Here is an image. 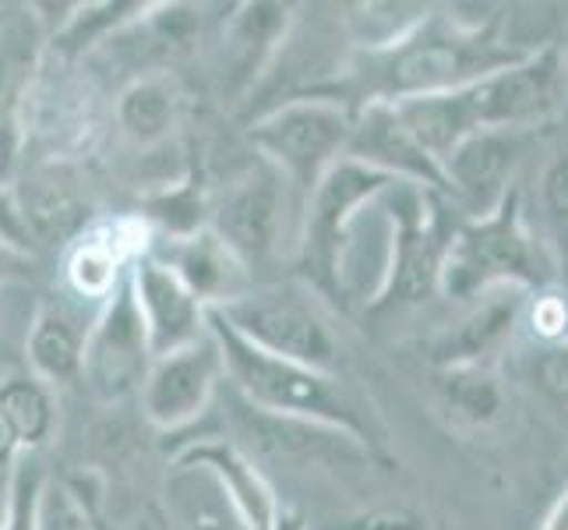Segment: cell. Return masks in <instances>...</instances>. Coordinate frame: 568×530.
I'll use <instances>...</instances> for the list:
<instances>
[{
	"label": "cell",
	"instance_id": "6da1fadb",
	"mask_svg": "<svg viewBox=\"0 0 568 530\" xmlns=\"http://www.w3.org/2000/svg\"><path fill=\"white\" fill-rule=\"evenodd\" d=\"M537 47L508 43L487 18H463L448 8H430L424 22L399 43L371 53H349L343 64L346 89L354 92L349 110L367 103H399L414 96L456 92L501 68L519 64Z\"/></svg>",
	"mask_w": 568,
	"mask_h": 530
},
{
	"label": "cell",
	"instance_id": "7a4b0ae2",
	"mask_svg": "<svg viewBox=\"0 0 568 530\" xmlns=\"http://www.w3.org/2000/svg\"><path fill=\"white\" fill-rule=\"evenodd\" d=\"M209 332L215 347H220L226 389L237 392L247 407L262 410V414L343 431V436L357 439L364 449L382 457V431L375 418H371V410L364 407V400L339 379V371H318L286 358H272V353L241 340L212 311H209Z\"/></svg>",
	"mask_w": 568,
	"mask_h": 530
},
{
	"label": "cell",
	"instance_id": "3957f363",
	"mask_svg": "<svg viewBox=\"0 0 568 530\" xmlns=\"http://www.w3.org/2000/svg\"><path fill=\"white\" fill-rule=\"evenodd\" d=\"M551 283H561V269L537 227L526 220L519 188L487 216L459 220L442 269V298L469 304L495 290L534 293Z\"/></svg>",
	"mask_w": 568,
	"mask_h": 530
},
{
	"label": "cell",
	"instance_id": "277c9868",
	"mask_svg": "<svg viewBox=\"0 0 568 530\" xmlns=\"http://www.w3.org/2000/svg\"><path fill=\"white\" fill-rule=\"evenodd\" d=\"M385 209L392 220V248L385 283L371 311L417 308L442 293L445 254L463 216L442 191L406 181L385 191Z\"/></svg>",
	"mask_w": 568,
	"mask_h": 530
},
{
	"label": "cell",
	"instance_id": "5b68a950",
	"mask_svg": "<svg viewBox=\"0 0 568 530\" xmlns=\"http://www.w3.org/2000/svg\"><path fill=\"white\" fill-rule=\"evenodd\" d=\"M354 131V110L328 96H301L268 107L251 121L247 139L254 156L286 177V184L307 202L322 177L336 167Z\"/></svg>",
	"mask_w": 568,
	"mask_h": 530
},
{
	"label": "cell",
	"instance_id": "8992f818",
	"mask_svg": "<svg viewBox=\"0 0 568 530\" xmlns=\"http://www.w3.org/2000/svg\"><path fill=\"white\" fill-rule=\"evenodd\" d=\"M392 184H399L396 177L343 156V160L322 177L318 188L307 194L301 223H297L301 230H297L293 259H297V272L304 277V283L315 290L318 298L336 304V262H339V248L346 241V230L371 202H378Z\"/></svg>",
	"mask_w": 568,
	"mask_h": 530
},
{
	"label": "cell",
	"instance_id": "52a82bcc",
	"mask_svg": "<svg viewBox=\"0 0 568 530\" xmlns=\"http://www.w3.org/2000/svg\"><path fill=\"white\" fill-rule=\"evenodd\" d=\"M241 340L272 358H286L318 371H339V343L318 304L293 287H251L237 301L215 308Z\"/></svg>",
	"mask_w": 568,
	"mask_h": 530
},
{
	"label": "cell",
	"instance_id": "ba28073f",
	"mask_svg": "<svg viewBox=\"0 0 568 530\" xmlns=\"http://www.w3.org/2000/svg\"><path fill=\"white\" fill-rule=\"evenodd\" d=\"M297 202L301 194L286 184L280 170H272L265 160H254L220 191V199L209 202V230L237 254L254 277V269L280 259L290 212Z\"/></svg>",
	"mask_w": 568,
	"mask_h": 530
},
{
	"label": "cell",
	"instance_id": "9c48e42d",
	"mask_svg": "<svg viewBox=\"0 0 568 530\" xmlns=\"http://www.w3.org/2000/svg\"><path fill=\"white\" fill-rule=\"evenodd\" d=\"M469 121L477 131H537L565 110L568 82L561 68V47L540 43L519 64L463 89Z\"/></svg>",
	"mask_w": 568,
	"mask_h": 530
},
{
	"label": "cell",
	"instance_id": "30bf717a",
	"mask_svg": "<svg viewBox=\"0 0 568 530\" xmlns=\"http://www.w3.org/2000/svg\"><path fill=\"white\" fill-rule=\"evenodd\" d=\"M223 382H226L223 358L209 332L205 340L184 350L152 358L139 389L142 418L155 431H163V436H181V431H187L209 414Z\"/></svg>",
	"mask_w": 568,
	"mask_h": 530
},
{
	"label": "cell",
	"instance_id": "8fae6325",
	"mask_svg": "<svg viewBox=\"0 0 568 530\" xmlns=\"http://www.w3.org/2000/svg\"><path fill=\"white\" fill-rule=\"evenodd\" d=\"M152 244V230L142 216L92 220L64 244L61 290L85 308H103L116 287L128 280L131 266Z\"/></svg>",
	"mask_w": 568,
	"mask_h": 530
},
{
	"label": "cell",
	"instance_id": "7c38bea8",
	"mask_svg": "<svg viewBox=\"0 0 568 530\" xmlns=\"http://www.w3.org/2000/svg\"><path fill=\"white\" fill-rule=\"evenodd\" d=\"M152 364L145 326L134 308L128 280L116 287L113 298L95 311V322L85 343L82 382L100 403H121L142 389V379Z\"/></svg>",
	"mask_w": 568,
	"mask_h": 530
},
{
	"label": "cell",
	"instance_id": "4fadbf2b",
	"mask_svg": "<svg viewBox=\"0 0 568 530\" xmlns=\"http://www.w3.org/2000/svg\"><path fill=\"white\" fill-rule=\"evenodd\" d=\"M226 407H230L233 436H237L230 442L237 449H244L254 463H258V457L283 460V463H346V460L364 463V460H378L371 449H364L357 439L343 436V431L307 424V421H293V418L262 414V410L247 407L237 392H230V389H226Z\"/></svg>",
	"mask_w": 568,
	"mask_h": 530
},
{
	"label": "cell",
	"instance_id": "5bb4252c",
	"mask_svg": "<svg viewBox=\"0 0 568 530\" xmlns=\"http://www.w3.org/2000/svg\"><path fill=\"white\" fill-rule=\"evenodd\" d=\"M526 131H474L442 160L445 199L459 216H487L516 188Z\"/></svg>",
	"mask_w": 568,
	"mask_h": 530
},
{
	"label": "cell",
	"instance_id": "9a60e30c",
	"mask_svg": "<svg viewBox=\"0 0 568 530\" xmlns=\"http://www.w3.org/2000/svg\"><path fill=\"white\" fill-rule=\"evenodd\" d=\"M128 287H131L134 308H139V319L145 326L152 358L184 350L209 337V308L194 298L155 254L145 251L142 259L131 266Z\"/></svg>",
	"mask_w": 568,
	"mask_h": 530
},
{
	"label": "cell",
	"instance_id": "2e32d148",
	"mask_svg": "<svg viewBox=\"0 0 568 530\" xmlns=\"http://www.w3.org/2000/svg\"><path fill=\"white\" fill-rule=\"evenodd\" d=\"M95 311L100 308L78 304L64 290L39 298L26 329L22 368L53 389L82 379L85 343L95 322Z\"/></svg>",
	"mask_w": 568,
	"mask_h": 530
},
{
	"label": "cell",
	"instance_id": "e0dca14e",
	"mask_svg": "<svg viewBox=\"0 0 568 530\" xmlns=\"http://www.w3.org/2000/svg\"><path fill=\"white\" fill-rule=\"evenodd\" d=\"M523 301L519 290H495L484 298L463 304L466 311L442 326L427 343L430 368H459V364H495L498 353L516 337L523 322Z\"/></svg>",
	"mask_w": 568,
	"mask_h": 530
},
{
	"label": "cell",
	"instance_id": "ac0fdd59",
	"mask_svg": "<svg viewBox=\"0 0 568 530\" xmlns=\"http://www.w3.org/2000/svg\"><path fill=\"white\" fill-rule=\"evenodd\" d=\"M149 254H155L209 311L237 301L254 287L251 269L209 227L187 238H152Z\"/></svg>",
	"mask_w": 568,
	"mask_h": 530
},
{
	"label": "cell",
	"instance_id": "d6986e66",
	"mask_svg": "<svg viewBox=\"0 0 568 530\" xmlns=\"http://www.w3.org/2000/svg\"><path fill=\"white\" fill-rule=\"evenodd\" d=\"M346 156L396 177V181L445 194L442 167L414 142V134L403 128L392 103H367L354 110V131H349Z\"/></svg>",
	"mask_w": 568,
	"mask_h": 530
},
{
	"label": "cell",
	"instance_id": "ffe728a7",
	"mask_svg": "<svg viewBox=\"0 0 568 530\" xmlns=\"http://www.w3.org/2000/svg\"><path fill=\"white\" fill-rule=\"evenodd\" d=\"M297 22V8L290 4H244L230 18L223 36V89L247 96L262 86L276 53Z\"/></svg>",
	"mask_w": 568,
	"mask_h": 530
},
{
	"label": "cell",
	"instance_id": "44dd1931",
	"mask_svg": "<svg viewBox=\"0 0 568 530\" xmlns=\"http://www.w3.org/2000/svg\"><path fill=\"white\" fill-rule=\"evenodd\" d=\"M43 43L47 36L32 8L26 14H0V177H8L18 152V128L43 61Z\"/></svg>",
	"mask_w": 568,
	"mask_h": 530
},
{
	"label": "cell",
	"instance_id": "7402d4cb",
	"mask_svg": "<svg viewBox=\"0 0 568 530\" xmlns=\"http://www.w3.org/2000/svg\"><path fill=\"white\" fill-rule=\"evenodd\" d=\"M160 530H254L202 463L170 457L160 492Z\"/></svg>",
	"mask_w": 568,
	"mask_h": 530
},
{
	"label": "cell",
	"instance_id": "603a6c76",
	"mask_svg": "<svg viewBox=\"0 0 568 530\" xmlns=\"http://www.w3.org/2000/svg\"><path fill=\"white\" fill-rule=\"evenodd\" d=\"M173 457H184L202 463L209 474L226 488V496L237 502L244 520L254 530H268L280 517V499L276 488L268 484L265 470L254 463L244 449H237L223 436H209V439H191L181 449H173Z\"/></svg>",
	"mask_w": 568,
	"mask_h": 530
},
{
	"label": "cell",
	"instance_id": "cb8c5ba5",
	"mask_svg": "<svg viewBox=\"0 0 568 530\" xmlns=\"http://www.w3.org/2000/svg\"><path fill=\"white\" fill-rule=\"evenodd\" d=\"M113 117L131 146H139V149L166 146L173 142V131H178V121H181V96L160 74L134 78V82L124 86L121 96H116Z\"/></svg>",
	"mask_w": 568,
	"mask_h": 530
},
{
	"label": "cell",
	"instance_id": "d4e9b609",
	"mask_svg": "<svg viewBox=\"0 0 568 530\" xmlns=\"http://www.w3.org/2000/svg\"><path fill=\"white\" fill-rule=\"evenodd\" d=\"M0 418L26 457L47 449L57 431V389L36 379L26 368H11L0 376Z\"/></svg>",
	"mask_w": 568,
	"mask_h": 530
},
{
	"label": "cell",
	"instance_id": "484cf974",
	"mask_svg": "<svg viewBox=\"0 0 568 530\" xmlns=\"http://www.w3.org/2000/svg\"><path fill=\"white\" fill-rule=\"evenodd\" d=\"M435 392L448 418L466 428H491L505 414V386L495 364L430 368Z\"/></svg>",
	"mask_w": 568,
	"mask_h": 530
},
{
	"label": "cell",
	"instance_id": "4316f807",
	"mask_svg": "<svg viewBox=\"0 0 568 530\" xmlns=\"http://www.w3.org/2000/svg\"><path fill=\"white\" fill-rule=\"evenodd\" d=\"M152 4L142 0H103V4H71L68 18L50 36L57 53L82 57L103 43H113V36H121L128 26H134Z\"/></svg>",
	"mask_w": 568,
	"mask_h": 530
},
{
	"label": "cell",
	"instance_id": "83f0119b",
	"mask_svg": "<svg viewBox=\"0 0 568 530\" xmlns=\"http://www.w3.org/2000/svg\"><path fill=\"white\" fill-rule=\"evenodd\" d=\"M339 14V26L346 32V43L354 53H371L399 43L406 32H414L430 4H392V0H371V4H349Z\"/></svg>",
	"mask_w": 568,
	"mask_h": 530
},
{
	"label": "cell",
	"instance_id": "f1b7e54d",
	"mask_svg": "<svg viewBox=\"0 0 568 530\" xmlns=\"http://www.w3.org/2000/svg\"><path fill=\"white\" fill-rule=\"evenodd\" d=\"M537 209H540V238L551 248L555 262L568 269V146H558L537 173Z\"/></svg>",
	"mask_w": 568,
	"mask_h": 530
},
{
	"label": "cell",
	"instance_id": "f546056e",
	"mask_svg": "<svg viewBox=\"0 0 568 530\" xmlns=\"http://www.w3.org/2000/svg\"><path fill=\"white\" fill-rule=\"evenodd\" d=\"M47 484L50 474L36 457L18 460L4 488V520H0V530H39Z\"/></svg>",
	"mask_w": 568,
	"mask_h": 530
},
{
	"label": "cell",
	"instance_id": "4dcf8cb0",
	"mask_svg": "<svg viewBox=\"0 0 568 530\" xmlns=\"http://www.w3.org/2000/svg\"><path fill=\"white\" fill-rule=\"evenodd\" d=\"M530 329L534 343H558L568 340V290L561 283H551L544 290L526 293L523 301V322Z\"/></svg>",
	"mask_w": 568,
	"mask_h": 530
},
{
	"label": "cell",
	"instance_id": "1f68e13d",
	"mask_svg": "<svg viewBox=\"0 0 568 530\" xmlns=\"http://www.w3.org/2000/svg\"><path fill=\"white\" fill-rule=\"evenodd\" d=\"M526 371H530L534 389L547 403L568 410V340L534 343L530 361H526Z\"/></svg>",
	"mask_w": 568,
	"mask_h": 530
},
{
	"label": "cell",
	"instance_id": "d6a6232c",
	"mask_svg": "<svg viewBox=\"0 0 568 530\" xmlns=\"http://www.w3.org/2000/svg\"><path fill=\"white\" fill-rule=\"evenodd\" d=\"M311 530H430L427 517L409 506H371L328 523H311Z\"/></svg>",
	"mask_w": 568,
	"mask_h": 530
},
{
	"label": "cell",
	"instance_id": "836d02e7",
	"mask_svg": "<svg viewBox=\"0 0 568 530\" xmlns=\"http://www.w3.org/2000/svg\"><path fill=\"white\" fill-rule=\"evenodd\" d=\"M39 530H103L92 520L89 509L71 496V488L64 481L47 484L43 492V513H39Z\"/></svg>",
	"mask_w": 568,
	"mask_h": 530
},
{
	"label": "cell",
	"instance_id": "e575fe53",
	"mask_svg": "<svg viewBox=\"0 0 568 530\" xmlns=\"http://www.w3.org/2000/svg\"><path fill=\"white\" fill-rule=\"evenodd\" d=\"M36 301L32 287H0V353L11 347L22 350Z\"/></svg>",
	"mask_w": 568,
	"mask_h": 530
},
{
	"label": "cell",
	"instance_id": "d590c367",
	"mask_svg": "<svg viewBox=\"0 0 568 530\" xmlns=\"http://www.w3.org/2000/svg\"><path fill=\"white\" fill-rule=\"evenodd\" d=\"M36 269V251H26L8 238H0V287H32Z\"/></svg>",
	"mask_w": 568,
	"mask_h": 530
},
{
	"label": "cell",
	"instance_id": "8d00e7d4",
	"mask_svg": "<svg viewBox=\"0 0 568 530\" xmlns=\"http://www.w3.org/2000/svg\"><path fill=\"white\" fill-rule=\"evenodd\" d=\"M22 457H26V453L18 449V442H14V436H11V428L4 424V418H0V484H8L14 463L22 460Z\"/></svg>",
	"mask_w": 568,
	"mask_h": 530
},
{
	"label": "cell",
	"instance_id": "74e56055",
	"mask_svg": "<svg viewBox=\"0 0 568 530\" xmlns=\"http://www.w3.org/2000/svg\"><path fill=\"white\" fill-rule=\"evenodd\" d=\"M537 530H568V484L558 492V499L547 506V513Z\"/></svg>",
	"mask_w": 568,
	"mask_h": 530
},
{
	"label": "cell",
	"instance_id": "f35d334b",
	"mask_svg": "<svg viewBox=\"0 0 568 530\" xmlns=\"http://www.w3.org/2000/svg\"><path fill=\"white\" fill-rule=\"evenodd\" d=\"M268 530H311V523H307V517L301 513V509H280V517H276V523H272Z\"/></svg>",
	"mask_w": 568,
	"mask_h": 530
},
{
	"label": "cell",
	"instance_id": "ab89813d",
	"mask_svg": "<svg viewBox=\"0 0 568 530\" xmlns=\"http://www.w3.org/2000/svg\"><path fill=\"white\" fill-rule=\"evenodd\" d=\"M131 530H160V523H155V517H145V520H139Z\"/></svg>",
	"mask_w": 568,
	"mask_h": 530
},
{
	"label": "cell",
	"instance_id": "60d3db41",
	"mask_svg": "<svg viewBox=\"0 0 568 530\" xmlns=\"http://www.w3.org/2000/svg\"><path fill=\"white\" fill-rule=\"evenodd\" d=\"M561 68H565V82H568V47L561 50Z\"/></svg>",
	"mask_w": 568,
	"mask_h": 530
},
{
	"label": "cell",
	"instance_id": "b9f144b4",
	"mask_svg": "<svg viewBox=\"0 0 568 530\" xmlns=\"http://www.w3.org/2000/svg\"><path fill=\"white\" fill-rule=\"evenodd\" d=\"M4 488L8 484H0V520H4Z\"/></svg>",
	"mask_w": 568,
	"mask_h": 530
}]
</instances>
